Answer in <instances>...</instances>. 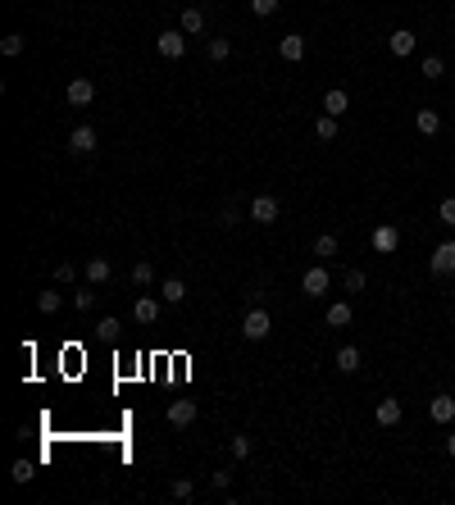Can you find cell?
<instances>
[{"label": "cell", "mask_w": 455, "mask_h": 505, "mask_svg": "<svg viewBox=\"0 0 455 505\" xmlns=\"http://www.w3.org/2000/svg\"><path fill=\"white\" fill-rule=\"evenodd\" d=\"M155 50H160L164 59H183V50H187V32L178 28V32H160L155 37Z\"/></svg>", "instance_id": "6"}, {"label": "cell", "mask_w": 455, "mask_h": 505, "mask_svg": "<svg viewBox=\"0 0 455 505\" xmlns=\"http://www.w3.org/2000/svg\"><path fill=\"white\" fill-rule=\"evenodd\" d=\"M396 246H401V232L391 228V223H382V228H373V251H396Z\"/></svg>", "instance_id": "13"}, {"label": "cell", "mask_w": 455, "mask_h": 505, "mask_svg": "<svg viewBox=\"0 0 455 505\" xmlns=\"http://www.w3.org/2000/svg\"><path fill=\"white\" fill-rule=\"evenodd\" d=\"M64 100L73 105V110H87L91 100H96V82H91V77H73V82L64 87Z\"/></svg>", "instance_id": "3"}, {"label": "cell", "mask_w": 455, "mask_h": 505, "mask_svg": "<svg viewBox=\"0 0 455 505\" xmlns=\"http://www.w3.org/2000/svg\"><path fill=\"white\" fill-rule=\"evenodd\" d=\"M351 318H355V309L346 305V301H337V305H328V314H324V323L328 328H346Z\"/></svg>", "instance_id": "16"}, {"label": "cell", "mask_w": 455, "mask_h": 505, "mask_svg": "<svg viewBox=\"0 0 455 505\" xmlns=\"http://www.w3.org/2000/svg\"><path fill=\"white\" fill-rule=\"evenodd\" d=\"M315 255H319V260L337 255V232H319V237H315Z\"/></svg>", "instance_id": "22"}, {"label": "cell", "mask_w": 455, "mask_h": 505, "mask_svg": "<svg viewBox=\"0 0 455 505\" xmlns=\"http://www.w3.org/2000/svg\"><path fill=\"white\" fill-rule=\"evenodd\" d=\"M109 274H114V269H109V260L105 255H91L87 264H82V278H87L91 287H100V283H109Z\"/></svg>", "instance_id": "9"}, {"label": "cell", "mask_w": 455, "mask_h": 505, "mask_svg": "<svg viewBox=\"0 0 455 505\" xmlns=\"http://www.w3.org/2000/svg\"><path fill=\"white\" fill-rule=\"evenodd\" d=\"M428 269H433L437 278H451L455 274V242H442L433 255H428Z\"/></svg>", "instance_id": "5"}, {"label": "cell", "mask_w": 455, "mask_h": 505, "mask_svg": "<svg viewBox=\"0 0 455 505\" xmlns=\"http://www.w3.org/2000/svg\"><path fill=\"white\" fill-rule=\"evenodd\" d=\"M446 455H455V432H451V437H446Z\"/></svg>", "instance_id": "40"}, {"label": "cell", "mask_w": 455, "mask_h": 505, "mask_svg": "<svg viewBox=\"0 0 455 505\" xmlns=\"http://www.w3.org/2000/svg\"><path fill=\"white\" fill-rule=\"evenodd\" d=\"M169 423H174V428H192L196 423V401H169Z\"/></svg>", "instance_id": "8"}, {"label": "cell", "mask_w": 455, "mask_h": 505, "mask_svg": "<svg viewBox=\"0 0 455 505\" xmlns=\"http://www.w3.org/2000/svg\"><path fill=\"white\" fill-rule=\"evenodd\" d=\"M228 55H232V41H228V37H210V59H214V64H223Z\"/></svg>", "instance_id": "23"}, {"label": "cell", "mask_w": 455, "mask_h": 505, "mask_svg": "<svg viewBox=\"0 0 455 505\" xmlns=\"http://www.w3.org/2000/svg\"><path fill=\"white\" fill-rule=\"evenodd\" d=\"M328 283H333V278H328V269H324V264H315V269H305V278H301V292H305V296H324V292H328Z\"/></svg>", "instance_id": "7"}, {"label": "cell", "mask_w": 455, "mask_h": 505, "mask_svg": "<svg viewBox=\"0 0 455 505\" xmlns=\"http://www.w3.org/2000/svg\"><path fill=\"white\" fill-rule=\"evenodd\" d=\"M342 287H346V292H364V287H369L364 269H346V278H342Z\"/></svg>", "instance_id": "29"}, {"label": "cell", "mask_w": 455, "mask_h": 505, "mask_svg": "<svg viewBox=\"0 0 455 505\" xmlns=\"http://www.w3.org/2000/svg\"><path fill=\"white\" fill-rule=\"evenodd\" d=\"M410 50H414V32H410V28H396V32H391V55L405 59Z\"/></svg>", "instance_id": "19"}, {"label": "cell", "mask_w": 455, "mask_h": 505, "mask_svg": "<svg viewBox=\"0 0 455 505\" xmlns=\"http://www.w3.org/2000/svg\"><path fill=\"white\" fill-rule=\"evenodd\" d=\"M414 128H419L423 137H437V132H442V114L437 110H419L414 114Z\"/></svg>", "instance_id": "18"}, {"label": "cell", "mask_w": 455, "mask_h": 505, "mask_svg": "<svg viewBox=\"0 0 455 505\" xmlns=\"http://www.w3.org/2000/svg\"><path fill=\"white\" fill-rule=\"evenodd\" d=\"M282 219V200L278 196H255L250 200V223H260V228H269V223Z\"/></svg>", "instance_id": "2"}, {"label": "cell", "mask_w": 455, "mask_h": 505, "mask_svg": "<svg viewBox=\"0 0 455 505\" xmlns=\"http://www.w3.org/2000/svg\"><path fill=\"white\" fill-rule=\"evenodd\" d=\"M160 296L169 301V305H183V301H187V283H183V278H164V283H160Z\"/></svg>", "instance_id": "17"}, {"label": "cell", "mask_w": 455, "mask_h": 505, "mask_svg": "<svg viewBox=\"0 0 455 505\" xmlns=\"http://www.w3.org/2000/svg\"><path fill=\"white\" fill-rule=\"evenodd\" d=\"M96 142H100V137H96L91 123H77V128L68 132V151H73V155H91V151H96Z\"/></svg>", "instance_id": "4"}, {"label": "cell", "mask_w": 455, "mask_h": 505, "mask_svg": "<svg viewBox=\"0 0 455 505\" xmlns=\"http://www.w3.org/2000/svg\"><path fill=\"white\" fill-rule=\"evenodd\" d=\"M315 137H319V142H333V137H337V119H333V114H319V119H315Z\"/></svg>", "instance_id": "21"}, {"label": "cell", "mask_w": 455, "mask_h": 505, "mask_svg": "<svg viewBox=\"0 0 455 505\" xmlns=\"http://www.w3.org/2000/svg\"><path fill=\"white\" fill-rule=\"evenodd\" d=\"M401 415H405V406H401V401H391V396H387V401H378V410H373V419H378L382 428H396Z\"/></svg>", "instance_id": "10"}, {"label": "cell", "mask_w": 455, "mask_h": 505, "mask_svg": "<svg viewBox=\"0 0 455 505\" xmlns=\"http://www.w3.org/2000/svg\"><path fill=\"white\" fill-rule=\"evenodd\" d=\"M428 419H433V423H451L455 419V396H433V401H428Z\"/></svg>", "instance_id": "12"}, {"label": "cell", "mask_w": 455, "mask_h": 505, "mask_svg": "<svg viewBox=\"0 0 455 505\" xmlns=\"http://www.w3.org/2000/svg\"><path fill=\"white\" fill-rule=\"evenodd\" d=\"M237 219H241V214H237V209H232V205H228L223 214H219V223H223V228H232V223H237Z\"/></svg>", "instance_id": "39"}, {"label": "cell", "mask_w": 455, "mask_h": 505, "mask_svg": "<svg viewBox=\"0 0 455 505\" xmlns=\"http://www.w3.org/2000/svg\"><path fill=\"white\" fill-rule=\"evenodd\" d=\"M0 55H23V32H5V37H0Z\"/></svg>", "instance_id": "25"}, {"label": "cell", "mask_w": 455, "mask_h": 505, "mask_svg": "<svg viewBox=\"0 0 455 505\" xmlns=\"http://www.w3.org/2000/svg\"><path fill=\"white\" fill-rule=\"evenodd\" d=\"M228 483H232V473H228V469H214V473H210V487H219V492H228Z\"/></svg>", "instance_id": "37"}, {"label": "cell", "mask_w": 455, "mask_h": 505, "mask_svg": "<svg viewBox=\"0 0 455 505\" xmlns=\"http://www.w3.org/2000/svg\"><path fill=\"white\" fill-rule=\"evenodd\" d=\"M278 55L287 59V64H301V59H305V37L287 32V37H282V41H278Z\"/></svg>", "instance_id": "11"}, {"label": "cell", "mask_w": 455, "mask_h": 505, "mask_svg": "<svg viewBox=\"0 0 455 505\" xmlns=\"http://www.w3.org/2000/svg\"><path fill=\"white\" fill-rule=\"evenodd\" d=\"M192 496H196L192 478H174V501H192Z\"/></svg>", "instance_id": "30"}, {"label": "cell", "mask_w": 455, "mask_h": 505, "mask_svg": "<svg viewBox=\"0 0 455 505\" xmlns=\"http://www.w3.org/2000/svg\"><path fill=\"white\" fill-rule=\"evenodd\" d=\"M132 318H137V323H155V318H160V301L137 296V301H132Z\"/></svg>", "instance_id": "14"}, {"label": "cell", "mask_w": 455, "mask_h": 505, "mask_svg": "<svg viewBox=\"0 0 455 505\" xmlns=\"http://www.w3.org/2000/svg\"><path fill=\"white\" fill-rule=\"evenodd\" d=\"M437 219H442L446 228H455V196H446L442 205H437Z\"/></svg>", "instance_id": "31"}, {"label": "cell", "mask_w": 455, "mask_h": 505, "mask_svg": "<svg viewBox=\"0 0 455 505\" xmlns=\"http://www.w3.org/2000/svg\"><path fill=\"white\" fill-rule=\"evenodd\" d=\"M10 478H14V483H32V464H28V460H19V464H14V473H10Z\"/></svg>", "instance_id": "35"}, {"label": "cell", "mask_w": 455, "mask_h": 505, "mask_svg": "<svg viewBox=\"0 0 455 505\" xmlns=\"http://www.w3.org/2000/svg\"><path fill=\"white\" fill-rule=\"evenodd\" d=\"M250 450H255V441H250V437H232V455H237V460H246Z\"/></svg>", "instance_id": "34"}, {"label": "cell", "mask_w": 455, "mask_h": 505, "mask_svg": "<svg viewBox=\"0 0 455 505\" xmlns=\"http://www.w3.org/2000/svg\"><path fill=\"white\" fill-rule=\"evenodd\" d=\"M73 305L77 309H96V292H91V287H82V292L73 296Z\"/></svg>", "instance_id": "33"}, {"label": "cell", "mask_w": 455, "mask_h": 505, "mask_svg": "<svg viewBox=\"0 0 455 505\" xmlns=\"http://www.w3.org/2000/svg\"><path fill=\"white\" fill-rule=\"evenodd\" d=\"M73 278H77V269H73V264H55V283H73Z\"/></svg>", "instance_id": "36"}, {"label": "cell", "mask_w": 455, "mask_h": 505, "mask_svg": "<svg viewBox=\"0 0 455 505\" xmlns=\"http://www.w3.org/2000/svg\"><path fill=\"white\" fill-rule=\"evenodd\" d=\"M100 337H105V341L119 337V318H100Z\"/></svg>", "instance_id": "38"}, {"label": "cell", "mask_w": 455, "mask_h": 505, "mask_svg": "<svg viewBox=\"0 0 455 505\" xmlns=\"http://www.w3.org/2000/svg\"><path fill=\"white\" fill-rule=\"evenodd\" d=\"M269 332H273L269 309H246V318H241V337H246V341H264Z\"/></svg>", "instance_id": "1"}, {"label": "cell", "mask_w": 455, "mask_h": 505, "mask_svg": "<svg viewBox=\"0 0 455 505\" xmlns=\"http://www.w3.org/2000/svg\"><path fill=\"white\" fill-rule=\"evenodd\" d=\"M360 364H364L360 360V346H342V351H337V369H342V374H355Z\"/></svg>", "instance_id": "20"}, {"label": "cell", "mask_w": 455, "mask_h": 505, "mask_svg": "<svg viewBox=\"0 0 455 505\" xmlns=\"http://www.w3.org/2000/svg\"><path fill=\"white\" fill-rule=\"evenodd\" d=\"M351 110V96H346V91H342V87H333V91H328V96H324V114H333V119H342V114H346Z\"/></svg>", "instance_id": "15"}, {"label": "cell", "mask_w": 455, "mask_h": 505, "mask_svg": "<svg viewBox=\"0 0 455 505\" xmlns=\"http://www.w3.org/2000/svg\"><path fill=\"white\" fill-rule=\"evenodd\" d=\"M151 283H155V269L146 260H137L132 264V287H151Z\"/></svg>", "instance_id": "24"}, {"label": "cell", "mask_w": 455, "mask_h": 505, "mask_svg": "<svg viewBox=\"0 0 455 505\" xmlns=\"http://www.w3.org/2000/svg\"><path fill=\"white\" fill-rule=\"evenodd\" d=\"M59 305H64V296H59V292H41V296H37V309H41V314H55Z\"/></svg>", "instance_id": "28"}, {"label": "cell", "mask_w": 455, "mask_h": 505, "mask_svg": "<svg viewBox=\"0 0 455 505\" xmlns=\"http://www.w3.org/2000/svg\"><path fill=\"white\" fill-rule=\"evenodd\" d=\"M419 73L428 77V82H437V77L446 73V59H442V55H428V59H423V68H419Z\"/></svg>", "instance_id": "26"}, {"label": "cell", "mask_w": 455, "mask_h": 505, "mask_svg": "<svg viewBox=\"0 0 455 505\" xmlns=\"http://www.w3.org/2000/svg\"><path fill=\"white\" fill-rule=\"evenodd\" d=\"M278 5H282V0H250V10L260 14V19H269V14H278Z\"/></svg>", "instance_id": "32"}, {"label": "cell", "mask_w": 455, "mask_h": 505, "mask_svg": "<svg viewBox=\"0 0 455 505\" xmlns=\"http://www.w3.org/2000/svg\"><path fill=\"white\" fill-rule=\"evenodd\" d=\"M183 32H205V14L201 10H183Z\"/></svg>", "instance_id": "27"}]
</instances>
